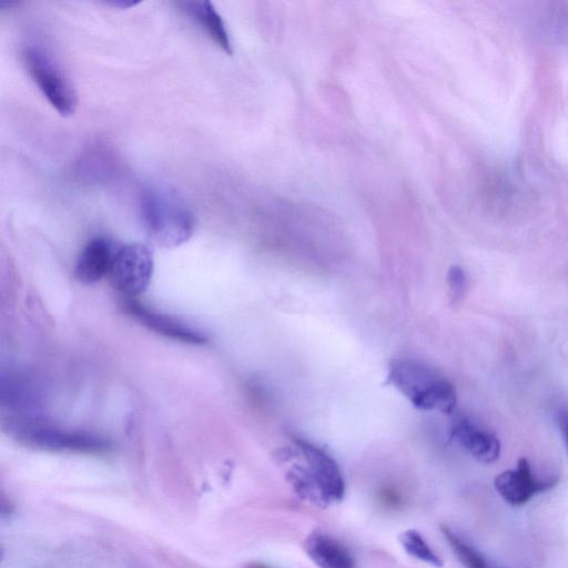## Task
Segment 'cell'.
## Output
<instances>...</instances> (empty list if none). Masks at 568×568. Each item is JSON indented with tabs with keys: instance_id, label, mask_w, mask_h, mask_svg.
Segmentation results:
<instances>
[{
	"instance_id": "obj_10",
	"label": "cell",
	"mask_w": 568,
	"mask_h": 568,
	"mask_svg": "<svg viewBox=\"0 0 568 568\" xmlns=\"http://www.w3.org/2000/svg\"><path fill=\"white\" fill-rule=\"evenodd\" d=\"M450 433L459 446L476 460L483 464H491L499 458L500 443L497 436L470 419H456Z\"/></svg>"
},
{
	"instance_id": "obj_3",
	"label": "cell",
	"mask_w": 568,
	"mask_h": 568,
	"mask_svg": "<svg viewBox=\"0 0 568 568\" xmlns=\"http://www.w3.org/2000/svg\"><path fill=\"white\" fill-rule=\"evenodd\" d=\"M21 59L24 69L42 95L63 116L72 115L78 106L74 84L45 48L28 43L22 48Z\"/></svg>"
},
{
	"instance_id": "obj_4",
	"label": "cell",
	"mask_w": 568,
	"mask_h": 568,
	"mask_svg": "<svg viewBox=\"0 0 568 568\" xmlns=\"http://www.w3.org/2000/svg\"><path fill=\"white\" fill-rule=\"evenodd\" d=\"M8 429L21 444L48 452L102 454L110 448V443L99 435L63 429L34 418H14Z\"/></svg>"
},
{
	"instance_id": "obj_15",
	"label": "cell",
	"mask_w": 568,
	"mask_h": 568,
	"mask_svg": "<svg viewBox=\"0 0 568 568\" xmlns=\"http://www.w3.org/2000/svg\"><path fill=\"white\" fill-rule=\"evenodd\" d=\"M448 286L454 298H460L466 290L467 277L463 268L453 266L448 271Z\"/></svg>"
},
{
	"instance_id": "obj_8",
	"label": "cell",
	"mask_w": 568,
	"mask_h": 568,
	"mask_svg": "<svg viewBox=\"0 0 568 568\" xmlns=\"http://www.w3.org/2000/svg\"><path fill=\"white\" fill-rule=\"evenodd\" d=\"M123 306L142 325L166 337L191 344H203L207 339L202 332L184 322L149 310L133 298H128Z\"/></svg>"
},
{
	"instance_id": "obj_1",
	"label": "cell",
	"mask_w": 568,
	"mask_h": 568,
	"mask_svg": "<svg viewBox=\"0 0 568 568\" xmlns=\"http://www.w3.org/2000/svg\"><path fill=\"white\" fill-rule=\"evenodd\" d=\"M388 383L415 407L450 414L457 403L454 385L439 372L416 359H395L387 374Z\"/></svg>"
},
{
	"instance_id": "obj_14",
	"label": "cell",
	"mask_w": 568,
	"mask_h": 568,
	"mask_svg": "<svg viewBox=\"0 0 568 568\" xmlns=\"http://www.w3.org/2000/svg\"><path fill=\"white\" fill-rule=\"evenodd\" d=\"M404 550L412 557L434 567H443V560L416 529H407L399 536Z\"/></svg>"
},
{
	"instance_id": "obj_16",
	"label": "cell",
	"mask_w": 568,
	"mask_h": 568,
	"mask_svg": "<svg viewBox=\"0 0 568 568\" xmlns=\"http://www.w3.org/2000/svg\"><path fill=\"white\" fill-rule=\"evenodd\" d=\"M556 423L561 432V435L564 437V440L567 446L568 450V410L567 409H559L556 413Z\"/></svg>"
},
{
	"instance_id": "obj_13",
	"label": "cell",
	"mask_w": 568,
	"mask_h": 568,
	"mask_svg": "<svg viewBox=\"0 0 568 568\" xmlns=\"http://www.w3.org/2000/svg\"><path fill=\"white\" fill-rule=\"evenodd\" d=\"M442 532L453 552L465 568H494L478 549L469 545L452 528L442 526Z\"/></svg>"
},
{
	"instance_id": "obj_7",
	"label": "cell",
	"mask_w": 568,
	"mask_h": 568,
	"mask_svg": "<svg viewBox=\"0 0 568 568\" xmlns=\"http://www.w3.org/2000/svg\"><path fill=\"white\" fill-rule=\"evenodd\" d=\"M557 478L540 479L531 470L527 458L521 457L516 468L496 476L494 486L500 497L511 506H521L532 496L552 488Z\"/></svg>"
},
{
	"instance_id": "obj_9",
	"label": "cell",
	"mask_w": 568,
	"mask_h": 568,
	"mask_svg": "<svg viewBox=\"0 0 568 568\" xmlns=\"http://www.w3.org/2000/svg\"><path fill=\"white\" fill-rule=\"evenodd\" d=\"M118 246L105 236L91 239L78 256L75 278L81 283L92 284L109 275Z\"/></svg>"
},
{
	"instance_id": "obj_5",
	"label": "cell",
	"mask_w": 568,
	"mask_h": 568,
	"mask_svg": "<svg viewBox=\"0 0 568 568\" xmlns=\"http://www.w3.org/2000/svg\"><path fill=\"white\" fill-rule=\"evenodd\" d=\"M153 254L142 243L119 245L109 273L112 286L129 298L143 293L152 278Z\"/></svg>"
},
{
	"instance_id": "obj_11",
	"label": "cell",
	"mask_w": 568,
	"mask_h": 568,
	"mask_svg": "<svg viewBox=\"0 0 568 568\" xmlns=\"http://www.w3.org/2000/svg\"><path fill=\"white\" fill-rule=\"evenodd\" d=\"M305 550L318 568H355L351 550L327 532L315 530L310 534Z\"/></svg>"
},
{
	"instance_id": "obj_17",
	"label": "cell",
	"mask_w": 568,
	"mask_h": 568,
	"mask_svg": "<svg viewBox=\"0 0 568 568\" xmlns=\"http://www.w3.org/2000/svg\"><path fill=\"white\" fill-rule=\"evenodd\" d=\"M251 568H271V567L265 566L263 564H254V565L251 566Z\"/></svg>"
},
{
	"instance_id": "obj_6",
	"label": "cell",
	"mask_w": 568,
	"mask_h": 568,
	"mask_svg": "<svg viewBox=\"0 0 568 568\" xmlns=\"http://www.w3.org/2000/svg\"><path fill=\"white\" fill-rule=\"evenodd\" d=\"M295 444L306 463L303 466L304 471L318 497L320 505L323 507L339 501L345 495V480L335 459L307 440L296 438Z\"/></svg>"
},
{
	"instance_id": "obj_12",
	"label": "cell",
	"mask_w": 568,
	"mask_h": 568,
	"mask_svg": "<svg viewBox=\"0 0 568 568\" xmlns=\"http://www.w3.org/2000/svg\"><path fill=\"white\" fill-rule=\"evenodd\" d=\"M181 10L194 20L203 31L227 54L233 53L225 23L211 1L195 0L178 2Z\"/></svg>"
},
{
	"instance_id": "obj_2",
	"label": "cell",
	"mask_w": 568,
	"mask_h": 568,
	"mask_svg": "<svg viewBox=\"0 0 568 568\" xmlns=\"http://www.w3.org/2000/svg\"><path fill=\"white\" fill-rule=\"evenodd\" d=\"M140 213L149 236L162 247L182 245L194 232L192 211L170 190L146 189L140 199Z\"/></svg>"
}]
</instances>
